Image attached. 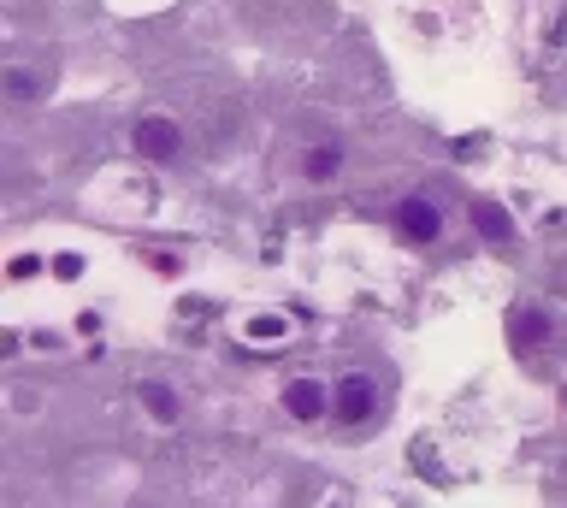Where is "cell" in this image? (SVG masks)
I'll use <instances>...</instances> for the list:
<instances>
[{
  "mask_svg": "<svg viewBox=\"0 0 567 508\" xmlns=\"http://www.w3.org/2000/svg\"><path fill=\"white\" fill-rule=\"evenodd\" d=\"M48 83H54V65H48V71H24V65H6V95H12L18 107L42 101V95H48Z\"/></svg>",
  "mask_w": 567,
  "mask_h": 508,
  "instance_id": "5b68a950",
  "label": "cell"
},
{
  "mask_svg": "<svg viewBox=\"0 0 567 508\" xmlns=\"http://www.w3.org/2000/svg\"><path fill=\"white\" fill-rule=\"evenodd\" d=\"M142 402H148V414H154V420H166V426L178 420V396H172L166 384H142Z\"/></svg>",
  "mask_w": 567,
  "mask_h": 508,
  "instance_id": "9c48e42d",
  "label": "cell"
},
{
  "mask_svg": "<svg viewBox=\"0 0 567 508\" xmlns=\"http://www.w3.org/2000/svg\"><path fill=\"white\" fill-rule=\"evenodd\" d=\"M331 408H337V420H343V426H361V420L378 408V384L367 379V373L337 379V390H331Z\"/></svg>",
  "mask_w": 567,
  "mask_h": 508,
  "instance_id": "3957f363",
  "label": "cell"
},
{
  "mask_svg": "<svg viewBox=\"0 0 567 508\" xmlns=\"http://www.w3.org/2000/svg\"><path fill=\"white\" fill-rule=\"evenodd\" d=\"M473 225H479L491 243H508V237H514V225H508V213L497 201H473Z\"/></svg>",
  "mask_w": 567,
  "mask_h": 508,
  "instance_id": "ba28073f",
  "label": "cell"
},
{
  "mask_svg": "<svg viewBox=\"0 0 567 508\" xmlns=\"http://www.w3.org/2000/svg\"><path fill=\"white\" fill-rule=\"evenodd\" d=\"M130 142H136V154H148V160H178V148H184V130L172 125V119H160V113H148V119H136L130 130Z\"/></svg>",
  "mask_w": 567,
  "mask_h": 508,
  "instance_id": "6da1fadb",
  "label": "cell"
},
{
  "mask_svg": "<svg viewBox=\"0 0 567 508\" xmlns=\"http://www.w3.org/2000/svg\"><path fill=\"white\" fill-rule=\"evenodd\" d=\"M337 172H343V148H337V142H314L308 160H302V178H308V184H331Z\"/></svg>",
  "mask_w": 567,
  "mask_h": 508,
  "instance_id": "8992f818",
  "label": "cell"
},
{
  "mask_svg": "<svg viewBox=\"0 0 567 508\" xmlns=\"http://www.w3.org/2000/svg\"><path fill=\"white\" fill-rule=\"evenodd\" d=\"M508 331H514V343L538 349V343L550 337V314H538V308H514V314H508Z\"/></svg>",
  "mask_w": 567,
  "mask_h": 508,
  "instance_id": "52a82bcc",
  "label": "cell"
},
{
  "mask_svg": "<svg viewBox=\"0 0 567 508\" xmlns=\"http://www.w3.org/2000/svg\"><path fill=\"white\" fill-rule=\"evenodd\" d=\"M396 231H402L408 243H438L443 213L426 201V195H402V201H396Z\"/></svg>",
  "mask_w": 567,
  "mask_h": 508,
  "instance_id": "7a4b0ae2",
  "label": "cell"
},
{
  "mask_svg": "<svg viewBox=\"0 0 567 508\" xmlns=\"http://www.w3.org/2000/svg\"><path fill=\"white\" fill-rule=\"evenodd\" d=\"M284 408H290L296 420H319V414L331 408V390L319 379H296V384H284Z\"/></svg>",
  "mask_w": 567,
  "mask_h": 508,
  "instance_id": "277c9868",
  "label": "cell"
}]
</instances>
